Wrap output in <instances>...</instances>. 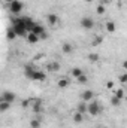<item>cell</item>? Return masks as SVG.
<instances>
[{"label":"cell","mask_w":127,"mask_h":128,"mask_svg":"<svg viewBox=\"0 0 127 128\" xmlns=\"http://www.w3.org/2000/svg\"><path fill=\"white\" fill-rule=\"evenodd\" d=\"M11 28L17 34V37H26V27H24V22H23V18H15L14 20V22H12V26H11Z\"/></svg>","instance_id":"cell-2"},{"label":"cell","mask_w":127,"mask_h":128,"mask_svg":"<svg viewBox=\"0 0 127 128\" xmlns=\"http://www.w3.org/2000/svg\"><path fill=\"white\" fill-rule=\"evenodd\" d=\"M11 109V103H6V101H0V113H5Z\"/></svg>","instance_id":"cell-21"},{"label":"cell","mask_w":127,"mask_h":128,"mask_svg":"<svg viewBox=\"0 0 127 128\" xmlns=\"http://www.w3.org/2000/svg\"><path fill=\"white\" fill-rule=\"evenodd\" d=\"M23 22H24V27H26V32L30 33L33 30V27H34V21H33L32 18H23Z\"/></svg>","instance_id":"cell-11"},{"label":"cell","mask_w":127,"mask_h":128,"mask_svg":"<svg viewBox=\"0 0 127 128\" xmlns=\"http://www.w3.org/2000/svg\"><path fill=\"white\" fill-rule=\"evenodd\" d=\"M76 80H78V84H87V82H88V78H87V74L84 73V74H82V76H79Z\"/></svg>","instance_id":"cell-27"},{"label":"cell","mask_w":127,"mask_h":128,"mask_svg":"<svg viewBox=\"0 0 127 128\" xmlns=\"http://www.w3.org/2000/svg\"><path fill=\"white\" fill-rule=\"evenodd\" d=\"M73 122L75 124H82L84 122V115L79 113V112H75L73 113Z\"/></svg>","instance_id":"cell-18"},{"label":"cell","mask_w":127,"mask_h":128,"mask_svg":"<svg viewBox=\"0 0 127 128\" xmlns=\"http://www.w3.org/2000/svg\"><path fill=\"white\" fill-rule=\"evenodd\" d=\"M6 39H8V40H14V39H17V34H15V32H14L11 27L6 30Z\"/></svg>","instance_id":"cell-22"},{"label":"cell","mask_w":127,"mask_h":128,"mask_svg":"<svg viewBox=\"0 0 127 128\" xmlns=\"http://www.w3.org/2000/svg\"><path fill=\"white\" fill-rule=\"evenodd\" d=\"M99 54H96V52H91V54H88V60L91 61V63H97L99 61Z\"/></svg>","instance_id":"cell-26"},{"label":"cell","mask_w":127,"mask_h":128,"mask_svg":"<svg viewBox=\"0 0 127 128\" xmlns=\"http://www.w3.org/2000/svg\"><path fill=\"white\" fill-rule=\"evenodd\" d=\"M46 21H48V24L51 27H55L58 24V15L57 14H48L46 15Z\"/></svg>","instance_id":"cell-9"},{"label":"cell","mask_w":127,"mask_h":128,"mask_svg":"<svg viewBox=\"0 0 127 128\" xmlns=\"http://www.w3.org/2000/svg\"><path fill=\"white\" fill-rule=\"evenodd\" d=\"M120 80H121V84H123V85L127 82V74H126V73H121V74H120Z\"/></svg>","instance_id":"cell-28"},{"label":"cell","mask_w":127,"mask_h":128,"mask_svg":"<svg viewBox=\"0 0 127 128\" xmlns=\"http://www.w3.org/2000/svg\"><path fill=\"white\" fill-rule=\"evenodd\" d=\"M121 101H123V100H120L118 97H115V96H112V97H111V104H112L114 107H118V106L121 104Z\"/></svg>","instance_id":"cell-23"},{"label":"cell","mask_w":127,"mask_h":128,"mask_svg":"<svg viewBox=\"0 0 127 128\" xmlns=\"http://www.w3.org/2000/svg\"><path fill=\"white\" fill-rule=\"evenodd\" d=\"M26 39H27V42L32 43V45H34V43L39 42V36L34 34V33H27V34H26Z\"/></svg>","instance_id":"cell-13"},{"label":"cell","mask_w":127,"mask_h":128,"mask_svg":"<svg viewBox=\"0 0 127 128\" xmlns=\"http://www.w3.org/2000/svg\"><path fill=\"white\" fill-rule=\"evenodd\" d=\"M48 68L51 70V72H58L60 70V63H49V66H48Z\"/></svg>","instance_id":"cell-24"},{"label":"cell","mask_w":127,"mask_h":128,"mask_svg":"<svg viewBox=\"0 0 127 128\" xmlns=\"http://www.w3.org/2000/svg\"><path fill=\"white\" fill-rule=\"evenodd\" d=\"M5 2H6V3H8V4H9V3H11V2H12V0H5Z\"/></svg>","instance_id":"cell-32"},{"label":"cell","mask_w":127,"mask_h":128,"mask_svg":"<svg viewBox=\"0 0 127 128\" xmlns=\"http://www.w3.org/2000/svg\"><path fill=\"white\" fill-rule=\"evenodd\" d=\"M70 74H72L75 79H78L79 76H82V74H84V70H82V68H79V67H73V68L70 70Z\"/></svg>","instance_id":"cell-17"},{"label":"cell","mask_w":127,"mask_h":128,"mask_svg":"<svg viewBox=\"0 0 127 128\" xmlns=\"http://www.w3.org/2000/svg\"><path fill=\"white\" fill-rule=\"evenodd\" d=\"M109 2H112V0H102V4H108Z\"/></svg>","instance_id":"cell-30"},{"label":"cell","mask_w":127,"mask_h":128,"mask_svg":"<svg viewBox=\"0 0 127 128\" xmlns=\"http://www.w3.org/2000/svg\"><path fill=\"white\" fill-rule=\"evenodd\" d=\"M42 127V119L40 118H34L30 121V128H40Z\"/></svg>","instance_id":"cell-19"},{"label":"cell","mask_w":127,"mask_h":128,"mask_svg":"<svg viewBox=\"0 0 127 128\" xmlns=\"http://www.w3.org/2000/svg\"><path fill=\"white\" fill-rule=\"evenodd\" d=\"M76 112H79V113L85 115V113H87V103L81 100V101L78 103V106H76Z\"/></svg>","instance_id":"cell-15"},{"label":"cell","mask_w":127,"mask_h":128,"mask_svg":"<svg viewBox=\"0 0 127 128\" xmlns=\"http://www.w3.org/2000/svg\"><path fill=\"white\" fill-rule=\"evenodd\" d=\"M69 85H70V80H69V78H60V79L57 80V86H58V88H61V90L67 88Z\"/></svg>","instance_id":"cell-12"},{"label":"cell","mask_w":127,"mask_h":128,"mask_svg":"<svg viewBox=\"0 0 127 128\" xmlns=\"http://www.w3.org/2000/svg\"><path fill=\"white\" fill-rule=\"evenodd\" d=\"M30 109H32L33 113L36 115H40L43 112V103L40 98H32V104H30Z\"/></svg>","instance_id":"cell-4"},{"label":"cell","mask_w":127,"mask_h":128,"mask_svg":"<svg viewBox=\"0 0 127 128\" xmlns=\"http://www.w3.org/2000/svg\"><path fill=\"white\" fill-rule=\"evenodd\" d=\"M79 24H81V27H82L84 30H91V28H94V21H93L91 16H82L81 21H79Z\"/></svg>","instance_id":"cell-6"},{"label":"cell","mask_w":127,"mask_h":128,"mask_svg":"<svg viewBox=\"0 0 127 128\" xmlns=\"http://www.w3.org/2000/svg\"><path fill=\"white\" fill-rule=\"evenodd\" d=\"M17 100V96H15V92H12V91H3L2 94H0V101H6V103H14Z\"/></svg>","instance_id":"cell-7"},{"label":"cell","mask_w":127,"mask_h":128,"mask_svg":"<svg viewBox=\"0 0 127 128\" xmlns=\"http://www.w3.org/2000/svg\"><path fill=\"white\" fill-rule=\"evenodd\" d=\"M102 112V106L97 100H91L87 103V113L91 115V116H97L99 113Z\"/></svg>","instance_id":"cell-3"},{"label":"cell","mask_w":127,"mask_h":128,"mask_svg":"<svg viewBox=\"0 0 127 128\" xmlns=\"http://www.w3.org/2000/svg\"><path fill=\"white\" fill-rule=\"evenodd\" d=\"M84 2H85V3H93L94 0H84Z\"/></svg>","instance_id":"cell-31"},{"label":"cell","mask_w":127,"mask_h":128,"mask_svg":"<svg viewBox=\"0 0 127 128\" xmlns=\"http://www.w3.org/2000/svg\"><path fill=\"white\" fill-rule=\"evenodd\" d=\"M9 10L14 14V15H20L21 10H23V3L20 0H12L9 3Z\"/></svg>","instance_id":"cell-5"},{"label":"cell","mask_w":127,"mask_h":128,"mask_svg":"<svg viewBox=\"0 0 127 128\" xmlns=\"http://www.w3.org/2000/svg\"><path fill=\"white\" fill-rule=\"evenodd\" d=\"M61 52L66 54V55L72 54V52H73V45H72L70 42H63V43H61Z\"/></svg>","instance_id":"cell-10"},{"label":"cell","mask_w":127,"mask_h":128,"mask_svg":"<svg viewBox=\"0 0 127 128\" xmlns=\"http://www.w3.org/2000/svg\"><path fill=\"white\" fill-rule=\"evenodd\" d=\"M24 73H26V76H27L29 79H32V80H34V82H43V80L46 79V74H45L42 70L36 68L33 64H26Z\"/></svg>","instance_id":"cell-1"},{"label":"cell","mask_w":127,"mask_h":128,"mask_svg":"<svg viewBox=\"0 0 127 128\" xmlns=\"http://www.w3.org/2000/svg\"><path fill=\"white\" fill-rule=\"evenodd\" d=\"M114 85H115V84H114L112 80H109V82H106V88H108V90H114Z\"/></svg>","instance_id":"cell-29"},{"label":"cell","mask_w":127,"mask_h":128,"mask_svg":"<svg viewBox=\"0 0 127 128\" xmlns=\"http://www.w3.org/2000/svg\"><path fill=\"white\" fill-rule=\"evenodd\" d=\"M81 100L85 101V103L94 100V92H93L91 90H85V91H82V92H81Z\"/></svg>","instance_id":"cell-8"},{"label":"cell","mask_w":127,"mask_h":128,"mask_svg":"<svg viewBox=\"0 0 127 128\" xmlns=\"http://www.w3.org/2000/svg\"><path fill=\"white\" fill-rule=\"evenodd\" d=\"M105 28H106L108 33H115V30H117V24H115L114 21H106V22H105Z\"/></svg>","instance_id":"cell-14"},{"label":"cell","mask_w":127,"mask_h":128,"mask_svg":"<svg viewBox=\"0 0 127 128\" xmlns=\"http://www.w3.org/2000/svg\"><path fill=\"white\" fill-rule=\"evenodd\" d=\"M30 33H34V34H37V36H40V34H43L45 33V28H43V26H40V24H34V27H33V30Z\"/></svg>","instance_id":"cell-16"},{"label":"cell","mask_w":127,"mask_h":128,"mask_svg":"<svg viewBox=\"0 0 127 128\" xmlns=\"http://www.w3.org/2000/svg\"><path fill=\"white\" fill-rule=\"evenodd\" d=\"M114 96L118 97L120 100H124V88H115L114 90Z\"/></svg>","instance_id":"cell-20"},{"label":"cell","mask_w":127,"mask_h":128,"mask_svg":"<svg viewBox=\"0 0 127 128\" xmlns=\"http://www.w3.org/2000/svg\"><path fill=\"white\" fill-rule=\"evenodd\" d=\"M96 12H97V15H103L105 12H106V8H105V4H97V8H96Z\"/></svg>","instance_id":"cell-25"}]
</instances>
